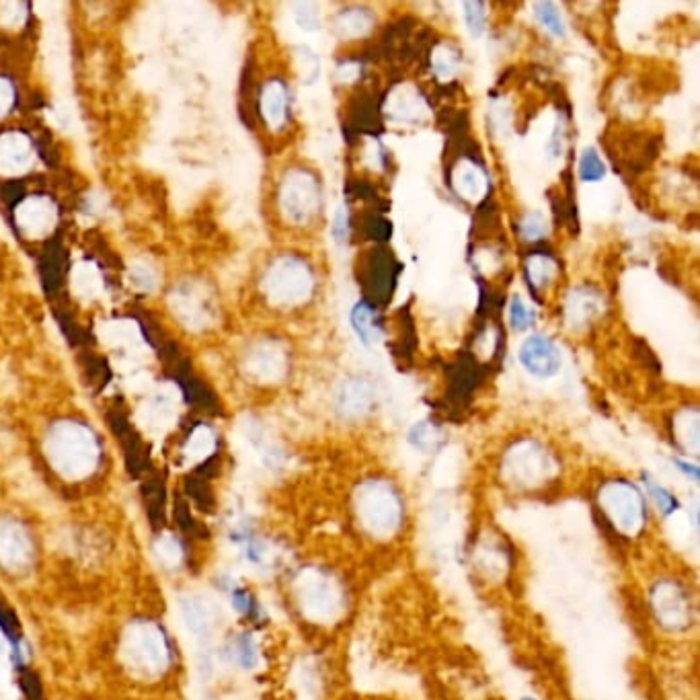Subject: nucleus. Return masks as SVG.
<instances>
[{
	"label": "nucleus",
	"instance_id": "f257e3e1",
	"mask_svg": "<svg viewBox=\"0 0 700 700\" xmlns=\"http://www.w3.org/2000/svg\"><path fill=\"white\" fill-rule=\"evenodd\" d=\"M48 456L64 477L79 479L89 475L99 460V444L85 425L62 421L48 436Z\"/></svg>",
	"mask_w": 700,
	"mask_h": 700
},
{
	"label": "nucleus",
	"instance_id": "f03ea898",
	"mask_svg": "<svg viewBox=\"0 0 700 700\" xmlns=\"http://www.w3.org/2000/svg\"><path fill=\"white\" fill-rule=\"evenodd\" d=\"M315 290V274L304 259L280 257L269 265L263 292L276 306H298L304 304Z\"/></svg>",
	"mask_w": 700,
	"mask_h": 700
},
{
	"label": "nucleus",
	"instance_id": "7ed1b4c3",
	"mask_svg": "<svg viewBox=\"0 0 700 700\" xmlns=\"http://www.w3.org/2000/svg\"><path fill=\"white\" fill-rule=\"evenodd\" d=\"M321 185L306 169H290L280 185V210L296 226L315 220L321 212Z\"/></svg>",
	"mask_w": 700,
	"mask_h": 700
},
{
	"label": "nucleus",
	"instance_id": "20e7f679",
	"mask_svg": "<svg viewBox=\"0 0 700 700\" xmlns=\"http://www.w3.org/2000/svg\"><path fill=\"white\" fill-rule=\"evenodd\" d=\"M360 508L364 510V520L368 526L378 532L391 530L401 516L399 497L384 483H372L362 491Z\"/></svg>",
	"mask_w": 700,
	"mask_h": 700
},
{
	"label": "nucleus",
	"instance_id": "39448f33",
	"mask_svg": "<svg viewBox=\"0 0 700 700\" xmlns=\"http://www.w3.org/2000/svg\"><path fill=\"white\" fill-rule=\"evenodd\" d=\"M520 364L522 368L540 380L553 378L561 366H563V356L561 349L555 345V341H551L549 337L544 335H530L522 347H520Z\"/></svg>",
	"mask_w": 700,
	"mask_h": 700
},
{
	"label": "nucleus",
	"instance_id": "423d86ee",
	"mask_svg": "<svg viewBox=\"0 0 700 700\" xmlns=\"http://www.w3.org/2000/svg\"><path fill=\"white\" fill-rule=\"evenodd\" d=\"M602 505L610 512V520H614L622 530L637 528L645 518L643 501L629 483H612L604 487Z\"/></svg>",
	"mask_w": 700,
	"mask_h": 700
},
{
	"label": "nucleus",
	"instance_id": "0eeeda50",
	"mask_svg": "<svg viewBox=\"0 0 700 700\" xmlns=\"http://www.w3.org/2000/svg\"><path fill=\"white\" fill-rule=\"evenodd\" d=\"M126 651L132 655V661H136V668H142L146 672L161 670L169 657L163 633L152 625L136 627L128 637Z\"/></svg>",
	"mask_w": 700,
	"mask_h": 700
},
{
	"label": "nucleus",
	"instance_id": "6e6552de",
	"mask_svg": "<svg viewBox=\"0 0 700 700\" xmlns=\"http://www.w3.org/2000/svg\"><path fill=\"white\" fill-rule=\"evenodd\" d=\"M171 308L189 329H204L212 321L210 298L196 284L179 286L171 294Z\"/></svg>",
	"mask_w": 700,
	"mask_h": 700
},
{
	"label": "nucleus",
	"instance_id": "1a4fd4ad",
	"mask_svg": "<svg viewBox=\"0 0 700 700\" xmlns=\"http://www.w3.org/2000/svg\"><path fill=\"white\" fill-rule=\"evenodd\" d=\"M56 206L44 196H31L23 200L15 212L17 226L27 237H44L56 224Z\"/></svg>",
	"mask_w": 700,
	"mask_h": 700
},
{
	"label": "nucleus",
	"instance_id": "9d476101",
	"mask_svg": "<svg viewBox=\"0 0 700 700\" xmlns=\"http://www.w3.org/2000/svg\"><path fill=\"white\" fill-rule=\"evenodd\" d=\"M286 368H288V362H286L284 349L274 343L255 345L245 360L247 374L259 382L280 380L286 374Z\"/></svg>",
	"mask_w": 700,
	"mask_h": 700
},
{
	"label": "nucleus",
	"instance_id": "9b49d317",
	"mask_svg": "<svg viewBox=\"0 0 700 700\" xmlns=\"http://www.w3.org/2000/svg\"><path fill=\"white\" fill-rule=\"evenodd\" d=\"M33 146L21 132H7L0 136V175H23L33 165Z\"/></svg>",
	"mask_w": 700,
	"mask_h": 700
},
{
	"label": "nucleus",
	"instance_id": "f8f14e48",
	"mask_svg": "<svg viewBox=\"0 0 700 700\" xmlns=\"http://www.w3.org/2000/svg\"><path fill=\"white\" fill-rule=\"evenodd\" d=\"M31 557L29 538L15 522H0V563L19 569Z\"/></svg>",
	"mask_w": 700,
	"mask_h": 700
},
{
	"label": "nucleus",
	"instance_id": "ddd939ff",
	"mask_svg": "<svg viewBox=\"0 0 700 700\" xmlns=\"http://www.w3.org/2000/svg\"><path fill=\"white\" fill-rule=\"evenodd\" d=\"M374 403V386L364 378H349L341 384L337 405L345 415H364Z\"/></svg>",
	"mask_w": 700,
	"mask_h": 700
},
{
	"label": "nucleus",
	"instance_id": "4468645a",
	"mask_svg": "<svg viewBox=\"0 0 700 700\" xmlns=\"http://www.w3.org/2000/svg\"><path fill=\"white\" fill-rule=\"evenodd\" d=\"M261 115L271 130H278L288 118V89L280 81H269L261 91Z\"/></svg>",
	"mask_w": 700,
	"mask_h": 700
},
{
	"label": "nucleus",
	"instance_id": "2eb2a0df",
	"mask_svg": "<svg viewBox=\"0 0 700 700\" xmlns=\"http://www.w3.org/2000/svg\"><path fill=\"white\" fill-rule=\"evenodd\" d=\"M349 321H352V329L364 345L372 347L380 341L382 327L378 321V313L374 310V306H370L366 300H360L354 304Z\"/></svg>",
	"mask_w": 700,
	"mask_h": 700
},
{
	"label": "nucleus",
	"instance_id": "dca6fc26",
	"mask_svg": "<svg viewBox=\"0 0 700 700\" xmlns=\"http://www.w3.org/2000/svg\"><path fill=\"white\" fill-rule=\"evenodd\" d=\"M454 187L464 200H481L487 191V177L475 163H460L454 171Z\"/></svg>",
	"mask_w": 700,
	"mask_h": 700
},
{
	"label": "nucleus",
	"instance_id": "f3484780",
	"mask_svg": "<svg viewBox=\"0 0 700 700\" xmlns=\"http://www.w3.org/2000/svg\"><path fill=\"white\" fill-rule=\"evenodd\" d=\"M70 284L76 296L81 298H97L103 290V278L101 271L97 269V265L89 263V261H81L76 263L72 269L70 276Z\"/></svg>",
	"mask_w": 700,
	"mask_h": 700
},
{
	"label": "nucleus",
	"instance_id": "a211bd4d",
	"mask_svg": "<svg viewBox=\"0 0 700 700\" xmlns=\"http://www.w3.org/2000/svg\"><path fill=\"white\" fill-rule=\"evenodd\" d=\"M600 306H602V302H600L598 294H594L590 290H575L567 302V321L577 325V327L588 323L592 317L598 315Z\"/></svg>",
	"mask_w": 700,
	"mask_h": 700
},
{
	"label": "nucleus",
	"instance_id": "6ab92c4d",
	"mask_svg": "<svg viewBox=\"0 0 700 700\" xmlns=\"http://www.w3.org/2000/svg\"><path fill=\"white\" fill-rule=\"evenodd\" d=\"M372 15L362 7H349L335 17V31L341 37H360L372 29Z\"/></svg>",
	"mask_w": 700,
	"mask_h": 700
},
{
	"label": "nucleus",
	"instance_id": "aec40b11",
	"mask_svg": "<svg viewBox=\"0 0 700 700\" xmlns=\"http://www.w3.org/2000/svg\"><path fill=\"white\" fill-rule=\"evenodd\" d=\"M99 337L109 345V347H136L140 339V331L134 323L130 321H111L103 323L99 327Z\"/></svg>",
	"mask_w": 700,
	"mask_h": 700
},
{
	"label": "nucleus",
	"instance_id": "412c9836",
	"mask_svg": "<svg viewBox=\"0 0 700 700\" xmlns=\"http://www.w3.org/2000/svg\"><path fill=\"white\" fill-rule=\"evenodd\" d=\"M212 450H214V434H212L210 427L200 425V427H196V432L191 434V438L187 440L185 458L196 462V460H202L208 454H212Z\"/></svg>",
	"mask_w": 700,
	"mask_h": 700
},
{
	"label": "nucleus",
	"instance_id": "4be33fe9",
	"mask_svg": "<svg viewBox=\"0 0 700 700\" xmlns=\"http://www.w3.org/2000/svg\"><path fill=\"white\" fill-rule=\"evenodd\" d=\"M183 618L185 625L189 627V631H193L196 635H206L210 629V616H208V608L198 602V600H185L183 604Z\"/></svg>",
	"mask_w": 700,
	"mask_h": 700
},
{
	"label": "nucleus",
	"instance_id": "5701e85b",
	"mask_svg": "<svg viewBox=\"0 0 700 700\" xmlns=\"http://www.w3.org/2000/svg\"><path fill=\"white\" fill-rule=\"evenodd\" d=\"M606 175V167L594 148H586L579 157V177L583 183H598Z\"/></svg>",
	"mask_w": 700,
	"mask_h": 700
},
{
	"label": "nucleus",
	"instance_id": "b1692460",
	"mask_svg": "<svg viewBox=\"0 0 700 700\" xmlns=\"http://www.w3.org/2000/svg\"><path fill=\"white\" fill-rule=\"evenodd\" d=\"M534 15L538 19V23L547 29L551 35L561 37L565 33V25H563V17L559 13V9L553 3H538L534 5Z\"/></svg>",
	"mask_w": 700,
	"mask_h": 700
},
{
	"label": "nucleus",
	"instance_id": "393cba45",
	"mask_svg": "<svg viewBox=\"0 0 700 700\" xmlns=\"http://www.w3.org/2000/svg\"><path fill=\"white\" fill-rule=\"evenodd\" d=\"M526 269H528V280H530L536 288H540V286H544V284H547V282L553 278V274H555V263H553V259L544 257V255H534V257L528 261Z\"/></svg>",
	"mask_w": 700,
	"mask_h": 700
},
{
	"label": "nucleus",
	"instance_id": "a878e982",
	"mask_svg": "<svg viewBox=\"0 0 700 700\" xmlns=\"http://www.w3.org/2000/svg\"><path fill=\"white\" fill-rule=\"evenodd\" d=\"M142 415H148V421L146 425L150 427H167L169 425V419L173 415V409L169 405L167 399H159V401H152L148 403L144 409H142Z\"/></svg>",
	"mask_w": 700,
	"mask_h": 700
},
{
	"label": "nucleus",
	"instance_id": "bb28decb",
	"mask_svg": "<svg viewBox=\"0 0 700 700\" xmlns=\"http://www.w3.org/2000/svg\"><path fill=\"white\" fill-rule=\"evenodd\" d=\"M130 282L134 288L144 290V292H150V290L157 288V276H154L152 267L146 263H140V261L130 265Z\"/></svg>",
	"mask_w": 700,
	"mask_h": 700
},
{
	"label": "nucleus",
	"instance_id": "cd10ccee",
	"mask_svg": "<svg viewBox=\"0 0 700 700\" xmlns=\"http://www.w3.org/2000/svg\"><path fill=\"white\" fill-rule=\"evenodd\" d=\"M456 68H458V54L452 48L442 46L434 52V70L440 79H450V76L456 72Z\"/></svg>",
	"mask_w": 700,
	"mask_h": 700
},
{
	"label": "nucleus",
	"instance_id": "c85d7f7f",
	"mask_svg": "<svg viewBox=\"0 0 700 700\" xmlns=\"http://www.w3.org/2000/svg\"><path fill=\"white\" fill-rule=\"evenodd\" d=\"M464 11V21L469 31L473 33V37H481L485 31V5L481 3H464L462 5Z\"/></svg>",
	"mask_w": 700,
	"mask_h": 700
},
{
	"label": "nucleus",
	"instance_id": "c756f323",
	"mask_svg": "<svg viewBox=\"0 0 700 700\" xmlns=\"http://www.w3.org/2000/svg\"><path fill=\"white\" fill-rule=\"evenodd\" d=\"M292 13H294V21L304 31H317L321 27V21H319L315 5H310V3L292 5Z\"/></svg>",
	"mask_w": 700,
	"mask_h": 700
},
{
	"label": "nucleus",
	"instance_id": "7c9ffc66",
	"mask_svg": "<svg viewBox=\"0 0 700 700\" xmlns=\"http://www.w3.org/2000/svg\"><path fill=\"white\" fill-rule=\"evenodd\" d=\"M409 442L419 450H430V446L438 442L436 427L430 423H417L409 432Z\"/></svg>",
	"mask_w": 700,
	"mask_h": 700
},
{
	"label": "nucleus",
	"instance_id": "2f4dec72",
	"mask_svg": "<svg viewBox=\"0 0 700 700\" xmlns=\"http://www.w3.org/2000/svg\"><path fill=\"white\" fill-rule=\"evenodd\" d=\"M510 323L514 327V331H524L528 329L530 325V313H528V308L524 304V300L520 296H514L512 298V304H510Z\"/></svg>",
	"mask_w": 700,
	"mask_h": 700
},
{
	"label": "nucleus",
	"instance_id": "473e14b6",
	"mask_svg": "<svg viewBox=\"0 0 700 700\" xmlns=\"http://www.w3.org/2000/svg\"><path fill=\"white\" fill-rule=\"evenodd\" d=\"M649 491H651V497H653V501L659 505V508H661V512H664V514H672L676 508H678V501H676V497L668 491V489H664V487H659L657 483H649Z\"/></svg>",
	"mask_w": 700,
	"mask_h": 700
},
{
	"label": "nucleus",
	"instance_id": "72a5a7b5",
	"mask_svg": "<svg viewBox=\"0 0 700 700\" xmlns=\"http://www.w3.org/2000/svg\"><path fill=\"white\" fill-rule=\"evenodd\" d=\"M25 21V5L21 3H3L0 5V23L5 27H17Z\"/></svg>",
	"mask_w": 700,
	"mask_h": 700
},
{
	"label": "nucleus",
	"instance_id": "f704fd0d",
	"mask_svg": "<svg viewBox=\"0 0 700 700\" xmlns=\"http://www.w3.org/2000/svg\"><path fill=\"white\" fill-rule=\"evenodd\" d=\"M520 230L526 239H540L544 235V220L536 214H528L522 222H520Z\"/></svg>",
	"mask_w": 700,
	"mask_h": 700
},
{
	"label": "nucleus",
	"instance_id": "c9c22d12",
	"mask_svg": "<svg viewBox=\"0 0 700 700\" xmlns=\"http://www.w3.org/2000/svg\"><path fill=\"white\" fill-rule=\"evenodd\" d=\"M237 653H239V661H241V664H243L245 668H251V666L255 664L257 653H255L253 641H251L249 637L239 639V643H237Z\"/></svg>",
	"mask_w": 700,
	"mask_h": 700
},
{
	"label": "nucleus",
	"instance_id": "e433bc0d",
	"mask_svg": "<svg viewBox=\"0 0 700 700\" xmlns=\"http://www.w3.org/2000/svg\"><path fill=\"white\" fill-rule=\"evenodd\" d=\"M13 101H15L13 85L7 79H0V118L7 115V111L13 107Z\"/></svg>",
	"mask_w": 700,
	"mask_h": 700
},
{
	"label": "nucleus",
	"instance_id": "4c0bfd02",
	"mask_svg": "<svg viewBox=\"0 0 700 700\" xmlns=\"http://www.w3.org/2000/svg\"><path fill=\"white\" fill-rule=\"evenodd\" d=\"M349 235V226H347V214L345 210H339L335 216V239L337 243H343Z\"/></svg>",
	"mask_w": 700,
	"mask_h": 700
},
{
	"label": "nucleus",
	"instance_id": "58836bf2",
	"mask_svg": "<svg viewBox=\"0 0 700 700\" xmlns=\"http://www.w3.org/2000/svg\"><path fill=\"white\" fill-rule=\"evenodd\" d=\"M522 700H536V698H532V696H524Z\"/></svg>",
	"mask_w": 700,
	"mask_h": 700
}]
</instances>
